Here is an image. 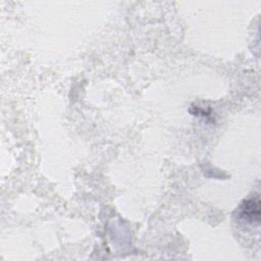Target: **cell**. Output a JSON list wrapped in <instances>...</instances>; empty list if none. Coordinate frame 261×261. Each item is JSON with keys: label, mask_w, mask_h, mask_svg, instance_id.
<instances>
[{"label": "cell", "mask_w": 261, "mask_h": 261, "mask_svg": "<svg viewBox=\"0 0 261 261\" xmlns=\"http://www.w3.org/2000/svg\"><path fill=\"white\" fill-rule=\"evenodd\" d=\"M260 200L259 197L250 198L245 200L239 209L240 218L250 222V223H259L260 221Z\"/></svg>", "instance_id": "1"}]
</instances>
